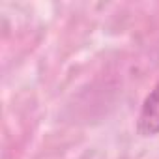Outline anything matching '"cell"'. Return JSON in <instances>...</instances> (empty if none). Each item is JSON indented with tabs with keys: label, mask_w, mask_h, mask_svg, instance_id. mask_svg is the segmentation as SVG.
<instances>
[{
	"label": "cell",
	"mask_w": 159,
	"mask_h": 159,
	"mask_svg": "<svg viewBox=\"0 0 159 159\" xmlns=\"http://www.w3.org/2000/svg\"><path fill=\"white\" fill-rule=\"evenodd\" d=\"M137 131L142 137H153L159 133V83L146 96L137 120Z\"/></svg>",
	"instance_id": "cell-1"
}]
</instances>
